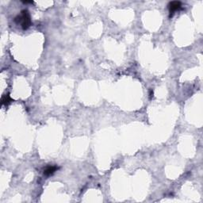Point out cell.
<instances>
[{
  "instance_id": "6da1fadb",
  "label": "cell",
  "mask_w": 203,
  "mask_h": 203,
  "mask_svg": "<svg viewBox=\"0 0 203 203\" xmlns=\"http://www.w3.org/2000/svg\"><path fill=\"white\" fill-rule=\"evenodd\" d=\"M17 24H21V26L23 30H27L31 25L30 16L27 10H24L21 12V14L17 16L14 19Z\"/></svg>"
},
{
  "instance_id": "5b68a950",
  "label": "cell",
  "mask_w": 203,
  "mask_h": 203,
  "mask_svg": "<svg viewBox=\"0 0 203 203\" xmlns=\"http://www.w3.org/2000/svg\"><path fill=\"white\" fill-rule=\"evenodd\" d=\"M23 3H33V2H32V1H24Z\"/></svg>"
},
{
  "instance_id": "3957f363",
  "label": "cell",
  "mask_w": 203,
  "mask_h": 203,
  "mask_svg": "<svg viewBox=\"0 0 203 203\" xmlns=\"http://www.w3.org/2000/svg\"><path fill=\"white\" fill-rule=\"evenodd\" d=\"M58 170V167L56 166H48L44 170V175L46 176H49L52 175Z\"/></svg>"
},
{
  "instance_id": "277c9868",
  "label": "cell",
  "mask_w": 203,
  "mask_h": 203,
  "mask_svg": "<svg viewBox=\"0 0 203 203\" xmlns=\"http://www.w3.org/2000/svg\"><path fill=\"white\" fill-rule=\"evenodd\" d=\"M12 101L13 100H12V99L9 94H5L2 98V105H6H6L10 104Z\"/></svg>"
},
{
  "instance_id": "7a4b0ae2",
  "label": "cell",
  "mask_w": 203,
  "mask_h": 203,
  "mask_svg": "<svg viewBox=\"0 0 203 203\" xmlns=\"http://www.w3.org/2000/svg\"><path fill=\"white\" fill-rule=\"evenodd\" d=\"M182 8V3L178 1H174L171 2L168 4V9H169V13H170V17H171L173 14L176 13V11H179Z\"/></svg>"
}]
</instances>
